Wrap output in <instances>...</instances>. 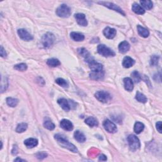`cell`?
<instances>
[{
  "label": "cell",
  "instance_id": "obj_13",
  "mask_svg": "<svg viewBox=\"0 0 162 162\" xmlns=\"http://www.w3.org/2000/svg\"><path fill=\"white\" fill-rule=\"evenodd\" d=\"M60 127L67 131H71L74 128L72 123L68 120L63 119L60 122Z\"/></svg>",
  "mask_w": 162,
  "mask_h": 162
},
{
  "label": "cell",
  "instance_id": "obj_22",
  "mask_svg": "<svg viewBox=\"0 0 162 162\" xmlns=\"http://www.w3.org/2000/svg\"><path fill=\"white\" fill-rule=\"evenodd\" d=\"M70 38L73 39L75 41H82L84 39V36L83 34H82L81 33H79V32H71L70 33Z\"/></svg>",
  "mask_w": 162,
  "mask_h": 162
},
{
  "label": "cell",
  "instance_id": "obj_3",
  "mask_svg": "<svg viewBox=\"0 0 162 162\" xmlns=\"http://www.w3.org/2000/svg\"><path fill=\"white\" fill-rule=\"evenodd\" d=\"M56 13L60 17L67 18L71 15V10L67 5L63 4L56 9Z\"/></svg>",
  "mask_w": 162,
  "mask_h": 162
},
{
  "label": "cell",
  "instance_id": "obj_23",
  "mask_svg": "<svg viewBox=\"0 0 162 162\" xmlns=\"http://www.w3.org/2000/svg\"><path fill=\"white\" fill-rule=\"evenodd\" d=\"M132 9L133 12L137 14H139V15H143L145 13V10L141 6L138 5V3H134L132 5Z\"/></svg>",
  "mask_w": 162,
  "mask_h": 162
},
{
  "label": "cell",
  "instance_id": "obj_37",
  "mask_svg": "<svg viewBox=\"0 0 162 162\" xmlns=\"http://www.w3.org/2000/svg\"><path fill=\"white\" fill-rule=\"evenodd\" d=\"M48 156V154H46L45 152H39L38 153L36 154V156L38 159H44V158H46V156Z\"/></svg>",
  "mask_w": 162,
  "mask_h": 162
},
{
  "label": "cell",
  "instance_id": "obj_2",
  "mask_svg": "<svg viewBox=\"0 0 162 162\" xmlns=\"http://www.w3.org/2000/svg\"><path fill=\"white\" fill-rule=\"evenodd\" d=\"M55 38L54 35L50 32H48L46 34L43 35L41 41V44L42 48L45 49H48L51 48L53 45V43L55 42Z\"/></svg>",
  "mask_w": 162,
  "mask_h": 162
},
{
  "label": "cell",
  "instance_id": "obj_7",
  "mask_svg": "<svg viewBox=\"0 0 162 162\" xmlns=\"http://www.w3.org/2000/svg\"><path fill=\"white\" fill-rule=\"evenodd\" d=\"M89 63V66L91 72H100L103 70V65L101 63L97 62L96 61L92 59L88 62Z\"/></svg>",
  "mask_w": 162,
  "mask_h": 162
},
{
  "label": "cell",
  "instance_id": "obj_32",
  "mask_svg": "<svg viewBox=\"0 0 162 162\" xmlns=\"http://www.w3.org/2000/svg\"><path fill=\"white\" fill-rule=\"evenodd\" d=\"M44 127L49 131H53L55 127V125L50 120H46L44 122Z\"/></svg>",
  "mask_w": 162,
  "mask_h": 162
},
{
  "label": "cell",
  "instance_id": "obj_18",
  "mask_svg": "<svg viewBox=\"0 0 162 162\" xmlns=\"http://www.w3.org/2000/svg\"><path fill=\"white\" fill-rule=\"evenodd\" d=\"M134 63L135 61L133 60L132 58L129 56H125L123 60V62H122V65H123L124 67L126 68H129L132 67L134 65Z\"/></svg>",
  "mask_w": 162,
  "mask_h": 162
},
{
  "label": "cell",
  "instance_id": "obj_17",
  "mask_svg": "<svg viewBox=\"0 0 162 162\" xmlns=\"http://www.w3.org/2000/svg\"><path fill=\"white\" fill-rule=\"evenodd\" d=\"M124 87L125 90H127L128 91H132L133 89H134V83L131 78H125L124 79Z\"/></svg>",
  "mask_w": 162,
  "mask_h": 162
},
{
  "label": "cell",
  "instance_id": "obj_28",
  "mask_svg": "<svg viewBox=\"0 0 162 162\" xmlns=\"http://www.w3.org/2000/svg\"><path fill=\"white\" fill-rule=\"evenodd\" d=\"M143 7H144L145 9L147 10H151L153 8V2L152 1H149V0H143V1H140Z\"/></svg>",
  "mask_w": 162,
  "mask_h": 162
},
{
  "label": "cell",
  "instance_id": "obj_15",
  "mask_svg": "<svg viewBox=\"0 0 162 162\" xmlns=\"http://www.w3.org/2000/svg\"><path fill=\"white\" fill-rule=\"evenodd\" d=\"M24 145L28 148H33V147H35L38 145V139L34 138H29L25 140Z\"/></svg>",
  "mask_w": 162,
  "mask_h": 162
},
{
  "label": "cell",
  "instance_id": "obj_39",
  "mask_svg": "<svg viewBox=\"0 0 162 162\" xmlns=\"http://www.w3.org/2000/svg\"><path fill=\"white\" fill-rule=\"evenodd\" d=\"M156 126L158 131L160 133H161V122H158L156 124Z\"/></svg>",
  "mask_w": 162,
  "mask_h": 162
},
{
  "label": "cell",
  "instance_id": "obj_26",
  "mask_svg": "<svg viewBox=\"0 0 162 162\" xmlns=\"http://www.w3.org/2000/svg\"><path fill=\"white\" fill-rule=\"evenodd\" d=\"M144 129H145V125L141 122H137L134 125V130L137 134H140L144 130Z\"/></svg>",
  "mask_w": 162,
  "mask_h": 162
},
{
  "label": "cell",
  "instance_id": "obj_33",
  "mask_svg": "<svg viewBox=\"0 0 162 162\" xmlns=\"http://www.w3.org/2000/svg\"><path fill=\"white\" fill-rule=\"evenodd\" d=\"M131 76L136 83H138V82H139L141 80V77L140 76L139 72L136 70L133 72L131 74Z\"/></svg>",
  "mask_w": 162,
  "mask_h": 162
},
{
  "label": "cell",
  "instance_id": "obj_34",
  "mask_svg": "<svg viewBox=\"0 0 162 162\" xmlns=\"http://www.w3.org/2000/svg\"><path fill=\"white\" fill-rule=\"evenodd\" d=\"M14 68L15 70H19V71H25L27 69V66L26 63H19L17 64L14 67Z\"/></svg>",
  "mask_w": 162,
  "mask_h": 162
},
{
  "label": "cell",
  "instance_id": "obj_6",
  "mask_svg": "<svg viewBox=\"0 0 162 162\" xmlns=\"http://www.w3.org/2000/svg\"><path fill=\"white\" fill-rule=\"evenodd\" d=\"M95 97L97 99L102 103L108 102L111 98V96L110 95V93L105 91H99L96 92L95 94Z\"/></svg>",
  "mask_w": 162,
  "mask_h": 162
},
{
  "label": "cell",
  "instance_id": "obj_21",
  "mask_svg": "<svg viewBox=\"0 0 162 162\" xmlns=\"http://www.w3.org/2000/svg\"><path fill=\"white\" fill-rule=\"evenodd\" d=\"M74 138L79 143H84L86 140L84 134L79 131H77L74 132Z\"/></svg>",
  "mask_w": 162,
  "mask_h": 162
},
{
  "label": "cell",
  "instance_id": "obj_1",
  "mask_svg": "<svg viewBox=\"0 0 162 162\" xmlns=\"http://www.w3.org/2000/svg\"><path fill=\"white\" fill-rule=\"evenodd\" d=\"M55 138L57 141L58 143L61 146L64 147V148H66L74 153L78 152V149H77V147H75L73 144H72L68 141L63 135L56 134L55 136Z\"/></svg>",
  "mask_w": 162,
  "mask_h": 162
},
{
  "label": "cell",
  "instance_id": "obj_10",
  "mask_svg": "<svg viewBox=\"0 0 162 162\" xmlns=\"http://www.w3.org/2000/svg\"><path fill=\"white\" fill-rule=\"evenodd\" d=\"M98 3L99 4H102L104 6H105L108 8H109L110 9H111L113 10L116 11V12H118V13H120L121 14H122L123 15H125V13L123 12V10H122L120 7H118L117 5L113 4L112 3H109V2H98Z\"/></svg>",
  "mask_w": 162,
  "mask_h": 162
},
{
  "label": "cell",
  "instance_id": "obj_30",
  "mask_svg": "<svg viewBox=\"0 0 162 162\" xmlns=\"http://www.w3.org/2000/svg\"><path fill=\"white\" fill-rule=\"evenodd\" d=\"M28 125L26 123H21L17 125L16 128V132L18 133H22L24 132L27 130Z\"/></svg>",
  "mask_w": 162,
  "mask_h": 162
},
{
  "label": "cell",
  "instance_id": "obj_5",
  "mask_svg": "<svg viewBox=\"0 0 162 162\" xmlns=\"http://www.w3.org/2000/svg\"><path fill=\"white\" fill-rule=\"evenodd\" d=\"M98 52L99 55L105 57L114 56L115 55V53L113 50L104 44H99L98 46Z\"/></svg>",
  "mask_w": 162,
  "mask_h": 162
},
{
  "label": "cell",
  "instance_id": "obj_8",
  "mask_svg": "<svg viewBox=\"0 0 162 162\" xmlns=\"http://www.w3.org/2000/svg\"><path fill=\"white\" fill-rule=\"evenodd\" d=\"M103 126L105 130L109 133H115L117 131V126L109 120H106L104 122Z\"/></svg>",
  "mask_w": 162,
  "mask_h": 162
},
{
  "label": "cell",
  "instance_id": "obj_36",
  "mask_svg": "<svg viewBox=\"0 0 162 162\" xmlns=\"http://www.w3.org/2000/svg\"><path fill=\"white\" fill-rule=\"evenodd\" d=\"M160 57L156 55H153L151 58V61H150V64L152 66H156L158 63V61H159Z\"/></svg>",
  "mask_w": 162,
  "mask_h": 162
},
{
  "label": "cell",
  "instance_id": "obj_16",
  "mask_svg": "<svg viewBox=\"0 0 162 162\" xmlns=\"http://www.w3.org/2000/svg\"><path fill=\"white\" fill-rule=\"evenodd\" d=\"M58 103L60 106L62 108L63 110H64L65 111H70V105L66 99H64V98L59 99L58 100Z\"/></svg>",
  "mask_w": 162,
  "mask_h": 162
},
{
  "label": "cell",
  "instance_id": "obj_25",
  "mask_svg": "<svg viewBox=\"0 0 162 162\" xmlns=\"http://www.w3.org/2000/svg\"><path fill=\"white\" fill-rule=\"evenodd\" d=\"M138 31L139 34L143 38H147L149 35V32L148 30L141 26H138Z\"/></svg>",
  "mask_w": 162,
  "mask_h": 162
},
{
  "label": "cell",
  "instance_id": "obj_14",
  "mask_svg": "<svg viewBox=\"0 0 162 162\" xmlns=\"http://www.w3.org/2000/svg\"><path fill=\"white\" fill-rule=\"evenodd\" d=\"M77 51H78V53H79V55L82 56L83 58H84L86 59V61L87 62H89L90 60H91L92 59L91 55H90L89 52L86 49H85L84 48H79L77 49Z\"/></svg>",
  "mask_w": 162,
  "mask_h": 162
},
{
  "label": "cell",
  "instance_id": "obj_29",
  "mask_svg": "<svg viewBox=\"0 0 162 162\" xmlns=\"http://www.w3.org/2000/svg\"><path fill=\"white\" fill-rule=\"evenodd\" d=\"M47 64L50 67H58V66L60 65V61L58 60V59L51 58V59L48 60Z\"/></svg>",
  "mask_w": 162,
  "mask_h": 162
},
{
  "label": "cell",
  "instance_id": "obj_19",
  "mask_svg": "<svg viewBox=\"0 0 162 162\" xmlns=\"http://www.w3.org/2000/svg\"><path fill=\"white\" fill-rule=\"evenodd\" d=\"M118 49L121 53H125L130 49V44L127 41L122 42L118 46Z\"/></svg>",
  "mask_w": 162,
  "mask_h": 162
},
{
  "label": "cell",
  "instance_id": "obj_4",
  "mask_svg": "<svg viewBox=\"0 0 162 162\" xmlns=\"http://www.w3.org/2000/svg\"><path fill=\"white\" fill-rule=\"evenodd\" d=\"M127 141L129 145V147L131 150L136 151L141 146L139 139L134 135H129L127 138Z\"/></svg>",
  "mask_w": 162,
  "mask_h": 162
},
{
  "label": "cell",
  "instance_id": "obj_12",
  "mask_svg": "<svg viewBox=\"0 0 162 162\" xmlns=\"http://www.w3.org/2000/svg\"><path fill=\"white\" fill-rule=\"evenodd\" d=\"M117 34V31L113 28L110 27H106L103 31V34L105 35V36L108 38L111 39L115 37Z\"/></svg>",
  "mask_w": 162,
  "mask_h": 162
},
{
  "label": "cell",
  "instance_id": "obj_31",
  "mask_svg": "<svg viewBox=\"0 0 162 162\" xmlns=\"http://www.w3.org/2000/svg\"><path fill=\"white\" fill-rule=\"evenodd\" d=\"M136 99L140 103H145L147 102V98L142 93H141L140 92H138L136 93Z\"/></svg>",
  "mask_w": 162,
  "mask_h": 162
},
{
  "label": "cell",
  "instance_id": "obj_35",
  "mask_svg": "<svg viewBox=\"0 0 162 162\" xmlns=\"http://www.w3.org/2000/svg\"><path fill=\"white\" fill-rule=\"evenodd\" d=\"M55 82H56V83L57 84H58L59 86H62V87H63V88H67L68 86L67 82L65 80H64L63 79H62V78L57 79Z\"/></svg>",
  "mask_w": 162,
  "mask_h": 162
},
{
  "label": "cell",
  "instance_id": "obj_27",
  "mask_svg": "<svg viewBox=\"0 0 162 162\" xmlns=\"http://www.w3.org/2000/svg\"><path fill=\"white\" fill-rule=\"evenodd\" d=\"M7 105L11 107H15L19 103V100L13 98H6Z\"/></svg>",
  "mask_w": 162,
  "mask_h": 162
},
{
  "label": "cell",
  "instance_id": "obj_38",
  "mask_svg": "<svg viewBox=\"0 0 162 162\" xmlns=\"http://www.w3.org/2000/svg\"><path fill=\"white\" fill-rule=\"evenodd\" d=\"M0 54H1V56L3 58H5L6 57V53L5 51V49L3 48V47L2 46H1V50H0Z\"/></svg>",
  "mask_w": 162,
  "mask_h": 162
},
{
  "label": "cell",
  "instance_id": "obj_9",
  "mask_svg": "<svg viewBox=\"0 0 162 162\" xmlns=\"http://www.w3.org/2000/svg\"><path fill=\"white\" fill-rule=\"evenodd\" d=\"M18 34H19V37L24 41H29L33 39L32 35L29 33L26 29H20L18 30Z\"/></svg>",
  "mask_w": 162,
  "mask_h": 162
},
{
  "label": "cell",
  "instance_id": "obj_20",
  "mask_svg": "<svg viewBox=\"0 0 162 162\" xmlns=\"http://www.w3.org/2000/svg\"><path fill=\"white\" fill-rule=\"evenodd\" d=\"M90 78L93 80H101L104 77V71L100 72H91L89 75Z\"/></svg>",
  "mask_w": 162,
  "mask_h": 162
},
{
  "label": "cell",
  "instance_id": "obj_11",
  "mask_svg": "<svg viewBox=\"0 0 162 162\" xmlns=\"http://www.w3.org/2000/svg\"><path fill=\"white\" fill-rule=\"evenodd\" d=\"M75 18L77 20L78 24L81 26H88V21L86 19V15L83 13H77L75 15Z\"/></svg>",
  "mask_w": 162,
  "mask_h": 162
},
{
  "label": "cell",
  "instance_id": "obj_41",
  "mask_svg": "<svg viewBox=\"0 0 162 162\" xmlns=\"http://www.w3.org/2000/svg\"><path fill=\"white\" fill-rule=\"evenodd\" d=\"M17 152H18V151H17V146H14L13 149L12 150V154L15 155V154H17Z\"/></svg>",
  "mask_w": 162,
  "mask_h": 162
},
{
  "label": "cell",
  "instance_id": "obj_24",
  "mask_svg": "<svg viewBox=\"0 0 162 162\" xmlns=\"http://www.w3.org/2000/svg\"><path fill=\"white\" fill-rule=\"evenodd\" d=\"M85 123L90 126L91 127H96V126L98 125V122L97 120L95 118L92 117H88V118H86L85 120Z\"/></svg>",
  "mask_w": 162,
  "mask_h": 162
},
{
  "label": "cell",
  "instance_id": "obj_42",
  "mask_svg": "<svg viewBox=\"0 0 162 162\" xmlns=\"http://www.w3.org/2000/svg\"><path fill=\"white\" fill-rule=\"evenodd\" d=\"M14 161H26V160H22V159H20V158H16V159L14 160Z\"/></svg>",
  "mask_w": 162,
  "mask_h": 162
},
{
  "label": "cell",
  "instance_id": "obj_40",
  "mask_svg": "<svg viewBox=\"0 0 162 162\" xmlns=\"http://www.w3.org/2000/svg\"><path fill=\"white\" fill-rule=\"evenodd\" d=\"M107 160V158L105 155H104V154H102V155L99 156V160H102V161H106Z\"/></svg>",
  "mask_w": 162,
  "mask_h": 162
}]
</instances>
